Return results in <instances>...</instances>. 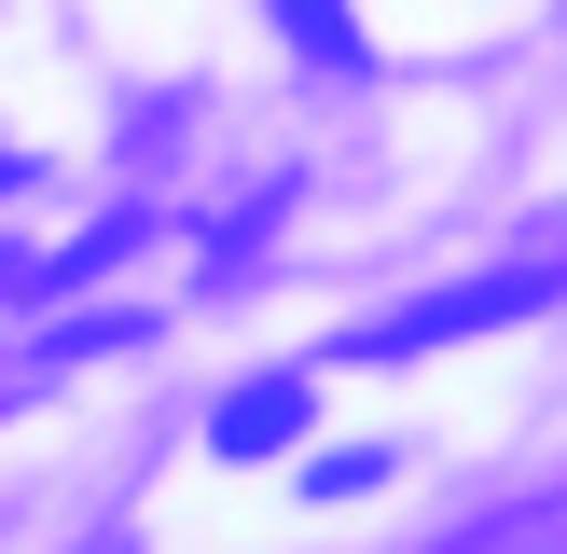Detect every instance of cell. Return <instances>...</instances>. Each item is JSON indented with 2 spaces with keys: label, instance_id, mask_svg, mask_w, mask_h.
Returning <instances> with one entry per match:
<instances>
[{
  "label": "cell",
  "instance_id": "6da1fadb",
  "mask_svg": "<svg viewBox=\"0 0 567 554\" xmlns=\"http://www.w3.org/2000/svg\"><path fill=\"white\" fill-rule=\"evenodd\" d=\"M567 291V264H498L471 277V291H430V305H388L374 332H360V360H415V347H457V332H498V319H540Z\"/></svg>",
  "mask_w": 567,
  "mask_h": 554
},
{
  "label": "cell",
  "instance_id": "7a4b0ae2",
  "mask_svg": "<svg viewBox=\"0 0 567 554\" xmlns=\"http://www.w3.org/2000/svg\"><path fill=\"white\" fill-rule=\"evenodd\" d=\"M305 416H319V388H305V375H249L236 402L208 416V458H277V443H291Z\"/></svg>",
  "mask_w": 567,
  "mask_h": 554
},
{
  "label": "cell",
  "instance_id": "3957f363",
  "mask_svg": "<svg viewBox=\"0 0 567 554\" xmlns=\"http://www.w3.org/2000/svg\"><path fill=\"white\" fill-rule=\"evenodd\" d=\"M277 28H291L305 55H319V70H360V28H347V0H264Z\"/></svg>",
  "mask_w": 567,
  "mask_h": 554
},
{
  "label": "cell",
  "instance_id": "277c9868",
  "mask_svg": "<svg viewBox=\"0 0 567 554\" xmlns=\"http://www.w3.org/2000/svg\"><path fill=\"white\" fill-rule=\"evenodd\" d=\"M14 181H28V166H0V194H14Z\"/></svg>",
  "mask_w": 567,
  "mask_h": 554
}]
</instances>
